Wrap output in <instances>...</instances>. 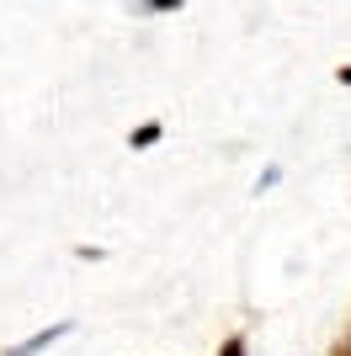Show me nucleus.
I'll return each instance as SVG.
<instances>
[{"label":"nucleus","mask_w":351,"mask_h":356,"mask_svg":"<svg viewBox=\"0 0 351 356\" xmlns=\"http://www.w3.org/2000/svg\"><path fill=\"white\" fill-rule=\"evenodd\" d=\"M224 356H245V341H240V335H234V341L224 346Z\"/></svg>","instance_id":"nucleus-2"},{"label":"nucleus","mask_w":351,"mask_h":356,"mask_svg":"<svg viewBox=\"0 0 351 356\" xmlns=\"http://www.w3.org/2000/svg\"><path fill=\"white\" fill-rule=\"evenodd\" d=\"M58 335H70V325H54V330H43V335H32V341H22L16 351H6V356H38V351H48V346H54Z\"/></svg>","instance_id":"nucleus-1"}]
</instances>
